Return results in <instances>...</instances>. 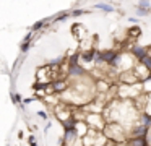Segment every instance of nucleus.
<instances>
[{
    "label": "nucleus",
    "instance_id": "nucleus-17",
    "mask_svg": "<svg viewBox=\"0 0 151 146\" xmlns=\"http://www.w3.org/2000/svg\"><path fill=\"white\" fill-rule=\"evenodd\" d=\"M140 84H141V93H143V94H150L151 93V75L146 78V80L141 81Z\"/></svg>",
    "mask_w": 151,
    "mask_h": 146
},
{
    "label": "nucleus",
    "instance_id": "nucleus-20",
    "mask_svg": "<svg viewBox=\"0 0 151 146\" xmlns=\"http://www.w3.org/2000/svg\"><path fill=\"white\" fill-rule=\"evenodd\" d=\"M86 13H89V10H70V16H73V18H76V16H81V15H86Z\"/></svg>",
    "mask_w": 151,
    "mask_h": 146
},
{
    "label": "nucleus",
    "instance_id": "nucleus-11",
    "mask_svg": "<svg viewBox=\"0 0 151 146\" xmlns=\"http://www.w3.org/2000/svg\"><path fill=\"white\" fill-rule=\"evenodd\" d=\"M93 8H96V10H99V12H102V13H115V6H112L111 3H96Z\"/></svg>",
    "mask_w": 151,
    "mask_h": 146
},
{
    "label": "nucleus",
    "instance_id": "nucleus-6",
    "mask_svg": "<svg viewBox=\"0 0 151 146\" xmlns=\"http://www.w3.org/2000/svg\"><path fill=\"white\" fill-rule=\"evenodd\" d=\"M50 86H52V93H57V94H63L67 89L70 88L68 81L63 80V78H59V80H54L52 83H50Z\"/></svg>",
    "mask_w": 151,
    "mask_h": 146
},
{
    "label": "nucleus",
    "instance_id": "nucleus-9",
    "mask_svg": "<svg viewBox=\"0 0 151 146\" xmlns=\"http://www.w3.org/2000/svg\"><path fill=\"white\" fill-rule=\"evenodd\" d=\"M137 122H138V123H141L143 127H146L148 130L151 128V115H150V114H146V112H143V110H140V112H138V119H137Z\"/></svg>",
    "mask_w": 151,
    "mask_h": 146
},
{
    "label": "nucleus",
    "instance_id": "nucleus-14",
    "mask_svg": "<svg viewBox=\"0 0 151 146\" xmlns=\"http://www.w3.org/2000/svg\"><path fill=\"white\" fill-rule=\"evenodd\" d=\"M94 86H96V93H107L109 91V83L107 81H104V80H96V83H94Z\"/></svg>",
    "mask_w": 151,
    "mask_h": 146
},
{
    "label": "nucleus",
    "instance_id": "nucleus-23",
    "mask_svg": "<svg viewBox=\"0 0 151 146\" xmlns=\"http://www.w3.org/2000/svg\"><path fill=\"white\" fill-rule=\"evenodd\" d=\"M34 101H36V97H34V96H29V97H24L23 102H21V104H23V106H28V104L34 102Z\"/></svg>",
    "mask_w": 151,
    "mask_h": 146
},
{
    "label": "nucleus",
    "instance_id": "nucleus-28",
    "mask_svg": "<svg viewBox=\"0 0 151 146\" xmlns=\"http://www.w3.org/2000/svg\"><path fill=\"white\" fill-rule=\"evenodd\" d=\"M50 127H52V123H47V125H46V128H44V132H49V128H50Z\"/></svg>",
    "mask_w": 151,
    "mask_h": 146
},
{
    "label": "nucleus",
    "instance_id": "nucleus-19",
    "mask_svg": "<svg viewBox=\"0 0 151 146\" xmlns=\"http://www.w3.org/2000/svg\"><path fill=\"white\" fill-rule=\"evenodd\" d=\"M137 8H143V10H151V0H140L137 5Z\"/></svg>",
    "mask_w": 151,
    "mask_h": 146
},
{
    "label": "nucleus",
    "instance_id": "nucleus-5",
    "mask_svg": "<svg viewBox=\"0 0 151 146\" xmlns=\"http://www.w3.org/2000/svg\"><path fill=\"white\" fill-rule=\"evenodd\" d=\"M119 81H120V84H128V86H132V84H137V83H140V81H138V78L135 76L133 70L122 71V73L119 75Z\"/></svg>",
    "mask_w": 151,
    "mask_h": 146
},
{
    "label": "nucleus",
    "instance_id": "nucleus-18",
    "mask_svg": "<svg viewBox=\"0 0 151 146\" xmlns=\"http://www.w3.org/2000/svg\"><path fill=\"white\" fill-rule=\"evenodd\" d=\"M31 47H33V42H21V44H20V52H21V55H24Z\"/></svg>",
    "mask_w": 151,
    "mask_h": 146
},
{
    "label": "nucleus",
    "instance_id": "nucleus-10",
    "mask_svg": "<svg viewBox=\"0 0 151 146\" xmlns=\"http://www.w3.org/2000/svg\"><path fill=\"white\" fill-rule=\"evenodd\" d=\"M143 34V31H141V28L138 24H132V26H128V29H127V36L130 39H138L140 36Z\"/></svg>",
    "mask_w": 151,
    "mask_h": 146
},
{
    "label": "nucleus",
    "instance_id": "nucleus-25",
    "mask_svg": "<svg viewBox=\"0 0 151 146\" xmlns=\"http://www.w3.org/2000/svg\"><path fill=\"white\" fill-rule=\"evenodd\" d=\"M37 117H41V119H44V120H47V112L46 110H37Z\"/></svg>",
    "mask_w": 151,
    "mask_h": 146
},
{
    "label": "nucleus",
    "instance_id": "nucleus-22",
    "mask_svg": "<svg viewBox=\"0 0 151 146\" xmlns=\"http://www.w3.org/2000/svg\"><path fill=\"white\" fill-rule=\"evenodd\" d=\"M12 101H13V104H21L23 102V96L20 93H12Z\"/></svg>",
    "mask_w": 151,
    "mask_h": 146
},
{
    "label": "nucleus",
    "instance_id": "nucleus-21",
    "mask_svg": "<svg viewBox=\"0 0 151 146\" xmlns=\"http://www.w3.org/2000/svg\"><path fill=\"white\" fill-rule=\"evenodd\" d=\"M151 13V10H143V8H135V15L137 18H143V16H148Z\"/></svg>",
    "mask_w": 151,
    "mask_h": 146
},
{
    "label": "nucleus",
    "instance_id": "nucleus-1",
    "mask_svg": "<svg viewBox=\"0 0 151 146\" xmlns=\"http://www.w3.org/2000/svg\"><path fill=\"white\" fill-rule=\"evenodd\" d=\"M102 133L106 135V138L109 141L115 143V145H125L128 135H127V128L120 123H115V122H107L102 130Z\"/></svg>",
    "mask_w": 151,
    "mask_h": 146
},
{
    "label": "nucleus",
    "instance_id": "nucleus-2",
    "mask_svg": "<svg viewBox=\"0 0 151 146\" xmlns=\"http://www.w3.org/2000/svg\"><path fill=\"white\" fill-rule=\"evenodd\" d=\"M83 120H85V123L88 125V128L96 130V132H102L106 123H107L102 114H93V112H86Z\"/></svg>",
    "mask_w": 151,
    "mask_h": 146
},
{
    "label": "nucleus",
    "instance_id": "nucleus-13",
    "mask_svg": "<svg viewBox=\"0 0 151 146\" xmlns=\"http://www.w3.org/2000/svg\"><path fill=\"white\" fill-rule=\"evenodd\" d=\"M67 65L68 67H73V65H80V52H73V54H68V57L65 58Z\"/></svg>",
    "mask_w": 151,
    "mask_h": 146
},
{
    "label": "nucleus",
    "instance_id": "nucleus-7",
    "mask_svg": "<svg viewBox=\"0 0 151 146\" xmlns=\"http://www.w3.org/2000/svg\"><path fill=\"white\" fill-rule=\"evenodd\" d=\"M125 146H150L148 136H130L125 141Z\"/></svg>",
    "mask_w": 151,
    "mask_h": 146
},
{
    "label": "nucleus",
    "instance_id": "nucleus-27",
    "mask_svg": "<svg viewBox=\"0 0 151 146\" xmlns=\"http://www.w3.org/2000/svg\"><path fill=\"white\" fill-rule=\"evenodd\" d=\"M33 141H36V136H34V135H29V136H28V143H33Z\"/></svg>",
    "mask_w": 151,
    "mask_h": 146
},
{
    "label": "nucleus",
    "instance_id": "nucleus-24",
    "mask_svg": "<svg viewBox=\"0 0 151 146\" xmlns=\"http://www.w3.org/2000/svg\"><path fill=\"white\" fill-rule=\"evenodd\" d=\"M33 37H34V32L29 31V32H28V34L23 37V42H33Z\"/></svg>",
    "mask_w": 151,
    "mask_h": 146
},
{
    "label": "nucleus",
    "instance_id": "nucleus-12",
    "mask_svg": "<svg viewBox=\"0 0 151 146\" xmlns=\"http://www.w3.org/2000/svg\"><path fill=\"white\" fill-rule=\"evenodd\" d=\"M49 21H50V18H42V19H39V21H36L33 26H31V28H29V31L36 34V32H39L41 29H42L44 26H46L47 23H49Z\"/></svg>",
    "mask_w": 151,
    "mask_h": 146
},
{
    "label": "nucleus",
    "instance_id": "nucleus-26",
    "mask_svg": "<svg viewBox=\"0 0 151 146\" xmlns=\"http://www.w3.org/2000/svg\"><path fill=\"white\" fill-rule=\"evenodd\" d=\"M128 21H130L132 24H137V23H138V18H137V16H128Z\"/></svg>",
    "mask_w": 151,
    "mask_h": 146
},
{
    "label": "nucleus",
    "instance_id": "nucleus-3",
    "mask_svg": "<svg viewBox=\"0 0 151 146\" xmlns=\"http://www.w3.org/2000/svg\"><path fill=\"white\" fill-rule=\"evenodd\" d=\"M148 49L146 45H140V44H132L130 47H128V54L132 55V57L135 58V62H140L141 58L146 55Z\"/></svg>",
    "mask_w": 151,
    "mask_h": 146
},
{
    "label": "nucleus",
    "instance_id": "nucleus-4",
    "mask_svg": "<svg viewBox=\"0 0 151 146\" xmlns=\"http://www.w3.org/2000/svg\"><path fill=\"white\" fill-rule=\"evenodd\" d=\"M67 75H68L70 78H76V80H80V78H85L86 75H88V71H86V68L80 63V65H73V67L67 68Z\"/></svg>",
    "mask_w": 151,
    "mask_h": 146
},
{
    "label": "nucleus",
    "instance_id": "nucleus-16",
    "mask_svg": "<svg viewBox=\"0 0 151 146\" xmlns=\"http://www.w3.org/2000/svg\"><path fill=\"white\" fill-rule=\"evenodd\" d=\"M76 122L78 120L75 119V117H68L67 120H63L62 122V127H63V130H75V127H76Z\"/></svg>",
    "mask_w": 151,
    "mask_h": 146
},
{
    "label": "nucleus",
    "instance_id": "nucleus-8",
    "mask_svg": "<svg viewBox=\"0 0 151 146\" xmlns=\"http://www.w3.org/2000/svg\"><path fill=\"white\" fill-rule=\"evenodd\" d=\"M96 50H98L96 47H91V49H86V50H81V52H80V62L91 65L93 62H94V54H96Z\"/></svg>",
    "mask_w": 151,
    "mask_h": 146
},
{
    "label": "nucleus",
    "instance_id": "nucleus-29",
    "mask_svg": "<svg viewBox=\"0 0 151 146\" xmlns=\"http://www.w3.org/2000/svg\"><path fill=\"white\" fill-rule=\"evenodd\" d=\"M29 146H37V143H36V141H33V143H29Z\"/></svg>",
    "mask_w": 151,
    "mask_h": 146
},
{
    "label": "nucleus",
    "instance_id": "nucleus-15",
    "mask_svg": "<svg viewBox=\"0 0 151 146\" xmlns=\"http://www.w3.org/2000/svg\"><path fill=\"white\" fill-rule=\"evenodd\" d=\"M68 18H70V10H65V12H60L57 15H54L50 19H52V23H60V21H65Z\"/></svg>",
    "mask_w": 151,
    "mask_h": 146
}]
</instances>
